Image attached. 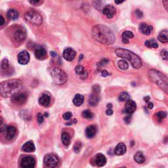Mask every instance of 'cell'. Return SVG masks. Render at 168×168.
<instances>
[{"label": "cell", "mask_w": 168, "mask_h": 168, "mask_svg": "<svg viewBox=\"0 0 168 168\" xmlns=\"http://www.w3.org/2000/svg\"><path fill=\"white\" fill-rule=\"evenodd\" d=\"M4 131L5 133V137H6L7 139L11 140L13 139L14 136H15L17 129L14 126H9L5 127Z\"/></svg>", "instance_id": "16"}, {"label": "cell", "mask_w": 168, "mask_h": 168, "mask_svg": "<svg viewBox=\"0 0 168 168\" xmlns=\"http://www.w3.org/2000/svg\"><path fill=\"white\" fill-rule=\"evenodd\" d=\"M22 150L26 152H33L35 151V145L32 141H28L23 144Z\"/></svg>", "instance_id": "20"}, {"label": "cell", "mask_w": 168, "mask_h": 168, "mask_svg": "<svg viewBox=\"0 0 168 168\" xmlns=\"http://www.w3.org/2000/svg\"><path fill=\"white\" fill-rule=\"evenodd\" d=\"M82 116L83 118H86V119H91V118H93V114L89 110H85L82 112Z\"/></svg>", "instance_id": "35"}, {"label": "cell", "mask_w": 168, "mask_h": 168, "mask_svg": "<svg viewBox=\"0 0 168 168\" xmlns=\"http://www.w3.org/2000/svg\"><path fill=\"white\" fill-rule=\"evenodd\" d=\"M92 4L93 7L97 9V10L100 11L102 9L103 7V1L102 0H92Z\"/></svg>", "instance_id": "32"}, {"label": "cell", "mask_w": 168, "mask_h": 168, "mask_svg": "<svg viewBox=\"0 0 168 168\" xmlns=\"http://www.w3.org/2000/svg\"><path fill=\"white\" fill-rule=\"evenodd\" d=\"M44 165L47 167H55L59 164V160L57 156L54 154H47L43 160Z\"/></svg>", "instance_id": "7"}, {"label": "cell", "mask_w": 168, "mask_h": 168, "mask_svg": "<svg viewBox=\"0 0 168 168\" xmlns=\"http://www.w3.org/2000/svg\"><path fill=\"white\" fill-rule=\"evenodd\" d=\"M61 140L62 143L65 144V146H68L70 143V140H71L70 136L69 135V133L66 132L62 133L61 136Z\"/></svg>", "instance_id": "29"}, {"label": "cell", "mask_w": 168, "mask_h": 168, "mask_svg": "<svg viewBox=\"0 0 168 168\" xmlns=\"http://www.w3.org/2000/svg\"><path fill=\"white\" fill-rule=\"evenodd\" d=\"M160 56L163 60H168V51L166 50H162L160 53Z\"/></svg>", "instance_id": "39"}, {"label": "cell", "mask_w": 168, "mask_h": 168, "mask_svg": "<svg viewBox=\"0 0 168 168\" xmlns=\"http://www.w3.org/2000/svg\"><path fill=\"white\" fill-rule=\"evenodd\" d=\"M156 115V118H157L158 120L159 121H162L167 116V113L166 112L162 111V112H159Z\"/></svg>", "instance_id": "36"}, {"label": "cell", "mask_w": 168, "mask_h": 168, "mask_svg": "<svg viewBox=\"0 0 168 168\" xmlns=\"http://www.w3.org/2000/svg\"><path fill=\"white\" fill-rule=\"evenodd\" d=\"M7 15L11 20H16L19 17V13L15 9H10L8 11Z\"/></svg>", "instance_id": "31"}, {"label": "cell", "mask_w": 168, "mask_h": 168, "mask_svg": "<svg viewBox=\"0 0 168 168\" xmlns=\"http://www.w3.org/2000/svg\"><path fill=\"white\" fill-rule=\"evenodd\" d=\"M108 75H109L108 72H107L106 70H103V71L102 72V76H103V77H106V76H108Z\"/></svg>", "instance_id": "48"}, {"label": "cell", "mask_w": 168, "mask_h": 168, "mask_svg": "<svg viewBox=\"0 0 168 168\" xmlns=\"http://www.w3.org/2000/svg\"><path fill=\"white\" fill-rule=\"evenodd\" d=\"M93 91H95V93H98L101 91L100 86H98V85L93 86Z\"/></svg>", "instance_id": "44"}, {"label": "cell", "mask_w": 168, "mask_h": 168, "mask_svg": "<svg viewBox=\"0 0 168 168\" xmlns=\"http://www.w3.org/2000/svg\"><path fill=\"white\" fill-rule=\"evenodd\" d=\"M0 18H1V22H0V25L1 26H3L4 24V22H5V20L4 19V17H3L2 15L0 16Z\"/></svg>", "instance_id": "49"}, {"label": "cell", "mask_w": 168, "mask_h": 168, "mask_svg": "<svg viewBox=\"0 0 168 168\" xmlns=\"http://www.w3.org/2000/svg\"><path fill=\"white\" fill-rule=\"evenodd\" d=\"M97 133V127L95 126L91 125L87 127V129L85 130V135L86 137L91 139L93 138L95 135Z\"/></svg>", "instance_id": "21"}, {"label": "cell", "mask_w": 168, "mask_h": 168, "mask_svg": "<svg viewBox=\"0 0 168 168\" xmlns=\"http://www.w3.org/2000/svg\"><path fill=\"white\" fill-rule=\"evenodd\" d=\"M103 13L107 18L112 19L115 15L116 11V9L114 6L111 5H107L103 8Z\"/></svg>", "instance_id": "14"}, {"label": "cell", "mask_w": 168, "mask_h": 168, "mask_svg": "<svg viewBox=\"0 0 168 168\" xmlns=\"http://www.w3.org/2000/svg\"><path fill=\"white\" fill-rule=\"evenodd\" d=\"M94 164L98 167H103L106 163V158L103 154H97L93 158Z\"/></svg>", "instance_id": "12"}, {"label": "cell", "mask_w": 168, "mask_h": 168, "mask_svg": "<svg viewBox=\"0 0 168 168\" xmlns=\"http://www.w3.org/2000/svg\"><path fill=\"white\" fill-rule=\"evenodd\" d=\"M82 143L81 142H76L75 144L74 145V151L76 153H78L80 152V151L81 150V149H82Z\"/></svg>", "instance_id": "37"}, {"label": "cell", "mask_w": 168, "mask_h": 168, "mask_svg": "<svg viewBox=\"0 0 168 168\" xmlns=\"http://www.w3.org/2000/svg\"><path fill=\"white\" fill-rule=\"evenodd\" d=\"M99 97L96 94H91L89 97L88 103L89 105L91 106H95L98 105V102H99Z\"/></svg>", "instance_id": "24"}, {"label": "cell", "mask_w": 168, "mask_h": 168, "mask_svg": "<svg viewBox=\"0 0 168 168\" xmlns=\"http://www.w3.org/2000/svg\"><path fill=\"white\" fill-rule=\"evenodd\" d=\"M28 1L32 5H37L40 1V0H28Z\"/></svg>", "instance_id": "46"}, {"label": "cell", "mask_w": 168, "mask_h": 168, "mask_svg": "<svg viewBox=\"0 0 168 168\" xmlns=\"http://www.w3.org/2000/svg\"><path fill=\"white\" fill-rule=\"evenodd\" d=\"M126 146L123 143H120L115 147L114 154L117 156H121L126 152Z\"/></svg>", "instance_id": "18"}, {"label": "cell", "mask_w": 168, "mask_h": 168, "mask_svg": "<svg viewBox=\"0 0 168 168\" xmlns=\"http://www.w3.org/2000/svg\"><path fill=\"white\" fill-rule=\"evenodd\" d=\"M35 164V159L32 156H25L21 159V166L22 168H33Z\"/></svg>", "instance_id": "9"}, {"label": "cell", "mask_w": 168, "mask_h": 168, "mask_svg": "<svg viewBox=\"0 0 168 168\" xmlns=\"http://www.w3.org/2000/svg\"><path fill=\"white\" fill-rule=\"evenodd\" d=\"M91 34L95 40L103 44L111 45L115 42L114 34L106 26H95L92 29Z\"/></svg>", "instance_id": "1"}, {"label": "cell", "mask_w": 168, "mask_h": 168, "mask_svg": "<svg viewBox=\"0 0 168 168\" xmlns=\"http://www.w3.org/2000/svg\"><path fill=\"white\" fill-rule=\"evenodd\" d=\"M107 106H108L109 108H111L112 107V104H108V105H107Z\"/></svg>", "instance_id": "54"}, {"label": "cell", "mask_w": 168, "mask_h": 168, "mask_svg": "<svg viewBox=\"0 0 168 168\" xmlns=\"http://www.w3.org/2000/svg\"><path fill=\"white\" fill-rule=\"evenodd\" d=\"M27 100V95L25 93L18 92L14 93L11 96V101L16 105H21L26 103Z\"/></svg>", "instance_id": "8"}, {"label": "cell", "mask_w": 168, "mask_h": 168, "mask_svg": "<svg viewBox=\"0 0 168 168\" xmlns=\"http://www.w3.org/2000/svg\"><path fill=\"white\" fill-rule=\"evenodd\" d=\"M22 85V82L18 79L9 80L2 82L0 85L1 95L4 97H9L12 96L16 89Z\"/></svg>", "instance_id": "2"}, {"label": "cell", "mask_w": 168, "mask_h": 168, "mask_svg": "<svg viewBox=\"0 0 168 168\" xmlns=\"http://www.w3.org/2000/svg\"><path fill=\"white\" fill-rule=\"evenodd\" d=\"M148 77L152 82L154 83L168 95V78L156 70H150L148 72Z\"/></svg>", "instance_id": "3"}, {"label": "cell", "mask_w": 168, "mask_h": 168, "mask_svg": "<svg viewBox=\"0 0 168 168\" xmlns=\"http://www.w3.org/2000/svg\"><path fill=\"white\" fill-rule=\"evenodd\" d=\"M131 115L126 116L125 117V118H124V120H125V122L126 123H129L130 121H131Z\"/></svg>", "instance_id": "43"}, {"label": "cell", "mask_w": 168, "mask_h": 168, "mask_svg": "<svg viewBox=\"0 0 168 168\" xmlns=\"http://www.w3.org/2000/svg\"><path fill=\"white\" fill-rule=\"evenodd\" d=\"M51 55L53 57H56L57 56V54L54 51H51Z\"/></svg>", "instance_id": "52"}, {"label": "cell", "mask_w": 168, "mask_h": 168, "mask_svg": "<svg viewBox=\"0 0 168 168\" xmlns=\"http://www.w3.org/2000/svg\"><path fill=\"white\" fill-rule=\"evenodd\" d=\"M115 53L118 57L128 60L133 68L138 69L141 67L143 63L141 58L133 52L125 49H116Z\"/></svg>", "instance_id": "4"}, {"label": "cell", "mask_w": 168, "mask_h": 168, "mask_svg": "<svg viewBox=\"0 0 168 168\" xmlns=\"http://www.w3.org/2000/svg\"><path fill=\"white\" fill-rule=\"evenodd\" d=\"M134 160L138 164H143L145 161V157L141 152H137L134 156Z\"/></svg>", "instance_id": "28"}, {"label": "cell", "mask_w": 168, "mask_h": 168, "mask_svg": "<svg viewBox=\"0 0 168 168\" xmlns=\"http://www.w3.org/2000/svg\"><path fill=\"white\" fill-rule=\"evenodd\" d=\"M153 107H154V105H153L152 103H150L149 105H148V108L149 109H152Z\"/></svg>", "instance_id": "51"}, {"label": "cell", "mask_w": 168, "mask_h": 168, "mask_svg": "<svg viewBox=\"0 0 168 168\" xmlns=\"http://www.w3.org/2000/svg\"><path fill=\"white\" fill-rule=\"evenodd\" d=\"M135 14L138 18H141L143 17V12L141 11H140L139 9H136L135 10Z\"/></svg>", "instance_id": "42"}, {"label": "cell", "mask_w": 168, "mask_h": 168, "mask_svg": "<svg viewBox=\"0 0 168 168\" xmlns=\"http://www.w3.org/2000/svg\"><path fill=\"white\" fill-rule=\"evenodd\" d=\"M118 66L120 69H121V70H127V69L129 67L128 63H127V61H126L125 60H119L118 62Z\"/></svg>", "instance_id": "33"}, {"label": "cell", "mask_w": 168, "mask_h": 168, "mask_svg": "<svg viewBox=\"0 0 168 168\" xmlns=\"http://www.w3.org/2000/svg\"><path fill=\"white\" fill-rule=\"evenodd\" d=\"M29 60H30V55L27 51H22L18 55V62L21 65H27Z\"/></svg>", "instance_id": "15"}, {"label": "cell", "mask_w": 168, "mask_h": 168, "mask_svg": "<svg viewBox=\"0 0 168 168\" xmlns=\"http://www.w3.org/2000/svg\"><path fill=\"white\" fill-rule=\"evenodd\" d=\"M121 37H122V42L124 44H127V43H129V39L133 38V37H134V35H133L132 32L127 30L123 32L122 35H121Z\"/></svg>", "instance_id": "23"}, {"label": "cell", "mask_w": 168, "mask_h": 168, "mask_svg": "<svg viewBox=\"0 0 168 168\" xmlns=\"http://www.w3.org/2000/svg\"><path fill=\"white\" fill-rule=\"evenodd\" d=\"M35 57L38 60H43L46 58L47 56V52L45 49L43 47H38L36 49L35 51Z\"/></svg>", "instance_id": "19"}, {"label": "cell", "mask_w": 168, "mask_h": 168, "mask_svg": "<svg viewBox=\"0 0 168 168\" xmlns=\"http://www.w3.org/2000/svg\"><path fill=\"white\" fill-rule=\"evenodd\" d=\"M106 114L108 116H111L113 114V111L111 108H109L106 111Z\"/></svg>", "instance_id": "47"}, {"label": "cell", "mask_w": 168, "mask_h": 168, "mask_svg": "<svg viewBox=\"0 0 168 168\" xmlns=\"http://www.w3.org/2000/svg\"><path fill=\"white\" fill-rule=\"evenodd\" d=\"M129 95L126 92H122L119 95V101H127L129 99Z\"/></svg>", "instance_id": "34"}, {"label": "cell", "mask_w": 168, "mask_h": 168, "mask_svg": "<svg viewBox=\"0 0 168 168\" xmlns=\"http://www.w3.org/2000/svg\"><path fill=\"white\" fill-rule=\"evenodd\" d=\"M162 2H163V5L165 9L168 12V0H162Z\"/></svg>", "instance_id": "45"}, {"label": "cell", "mask_w": 168, "mask_h": 168, "mask_svg": "<svg viewBox=\"0 0 168 168\" xmlns=\"http://www.w3.org/2000/svg\"><path fill=\"white\" fill-rule=\"evenodd\" d=\"M72 116V114L70 112H66L63 114V118L65 120H70L71 119Z\"/></svg>", "instance_id": "40"}, {"label": "cell", "mask_w": 168, "mask_h": 168, "mask_svg": "<svg viewBox=\"0 0 168 168\" xmlns=\"http://www.w3.org/2000/svg\"><path fill=\"white\" fill-rule=\"evenodd\" d=\"M125 1V0H115V3L116 4H120Z\"/></svg>", "instance_id": "50"}, {"label": "cell", "mask_w": 168, "mask_h": 168, "mask_svg": "<svg viewBox=\"0 0 168 168\" xmlns=\"http://www.w3.org/2000/svg\"><path fill=\"white\" fill-rule=\"evenodd\" d=\"M50 73L53 82L57 85H62L67 81V75L62 69L57 67L53 68Z\"/></svg>", "instance_id": "5"}, {"label": "cell", "mask_w": 168, "mask_h": 168, "mask_svg": "<svg viewBox=\"0 0 168 168\" xmlns=\"http://www.w3.org/2000/svg\"><path fill=\"white\" fill-rule=\"evenodd\" d=\"M84 101V97L80 94H76L73 99V103L74 105L76 106H80L83 104Z\"/></svg>", "instance_id": "27"}, {"label": "cell", "mask_w": 168, "mask_h": 168, "mask_svg": "<svg viewBox=\"0 0 168 168\" xmlns=\"http://www.w3.org/2000/svg\"><path fill=\"white\" fill-rule=\"evenodd\" d=\"M158 39L162 43H168V31L163 30L160 32L158 36Z\"/></svg>", "instance_id": "25"}, {"label": "cell", "mask_w": 168, "mask_h": 168, "mask_svg": "<svg viewBox=\"0 0 168 168\" xmlns=\"http://www.w3.org/2000/svg\"><path fill=\"white\" fill-rule=\"evenodd\" d=\"M76 55V53L73 49L72 48H66L63 51V57L67 61H72L74 59Z\"/></svg>", "instance_id": "11"}, {"label": "cell", "mask_w": 168, "mask_h": 168, "mask_svg": "<svg viewBox=\"0 0 168 168\" xmlns=\"http://www.w3.org/2000/svg\"><path fill=\"white\" fill-rule=\"evenodd\" d=\"M24 19L28 22L37 26H40L43 22V19L41 14L34 10L27 11L24 14Z\"/></svg>", "instance_id": "6"}, {"label": "cell", "mask_w": 168, "mask_h": 168, "mask_svg": "<svg viewBox=\"0 0 168 168\" xmlns=\"http://www.w3.org/2000/svg\"><path fill=\"white\" fill-rule=\"evenodd\" d=\"M9 68V61L6 59H4L1 61V68L3 70H6Z\"/></svg>", "instance_id": "38"}, {"label": "cell", "mask_w": 168, "mask_h": 168, "mask_svg": "<svg viewBox=\"0 0 168 168\" xmlns=\"http://www.w3.org/2000/svg\"><path fill=\"white\" fill-rule=\"evenodd\" d=\"M136 108H137V105H136L135 103L132 100L129 99L126 101V103L125 105V108H124V112L126 114H131L135 111Z\"/></svg>", "instance_id": "13"}, {"label": "cell", "mask_w": 168, "mask_h": 168, "mask_svg": "<svg viewBox=\"0 0 168 168\" xmlns=\"http://www.w3.org/2000/svg\"><path fill=\"white\" fill-rule=\"evenodd\" d=\"M45 116H46V117H48V114H47V113H45Z\"/></svg>", "instance_id": "55"}, {"label": "cell", "mask_w": 168, "mask_h": 168, "mask_svg": "<svg viewBox=\"0 0 168 168\" xmlns=\"http://www.w3.org/2000/svg\"><path fill=\"white\" fill-rule=\"evenodd\" d=\"M144 45L146 46L147 47L149 48H154L156 49L158 47V43L156 42V40L154 39H151L149 40H146L144 43Z\"/></svg>", "instance_id": "30"}, {"label": "cell", "mask_w": 168, "mask_h": 168, "mask_svg": "<svg viewBox=\"0 0 168 168\" xmlns=\"http://www.w3.org/2000/svg\"><path fill=\"white\" fill-rule=\"evenodd\" d=\"M51 102V98L47 94H43L39 98V103L43 106H47Z\"/></svg>", "instance_id": "22"}, {"label": "cell", "mask_w": 168, "mask_h": 168, "mask_svg": "<svg viewBox=\"0 0 168 168\" xmlns=\"http://www.w3.org/2000/svg\"><path fill=\"white\" fill-rule=\"evenodd\" d=\"M37 121H38L39 123H42L43 121V115L41 114V113H38V114H37Z\"/></svg>", "instance_id": "41"}, {"label": "cell", "mask_w": 168, "mask_h": 168, "mask_svg": "<svg viewBox=\"0 0 168 168\" xmlns=\"http://www.w3.org/2000/svg\"><path fill=\"white\" fill-rule=\"evenodd\" d=\"M144 101H145V102H149V101L150 100V97L149 96L144 97Z\"/></svg>", "instance_id": "53"}, {"label": "cell", "mask_w": 168, "mask_h": 168, "mask_svg": "<svg viewBox=\"0 0 168 168\" xmlns=\"http://www.w3.org/2000/svg\"><path fill=\"white\" fill-rule=\"evenodd\" d=\"M153 27L150 25H148L146 23H141L139 25V30L146 36H149L152 33Z\"/></svg>", "instance_id": "17"}, {"label": "cell", "mask_w": 168, "mask_h": 168, "mask_svg": "<svg viewBox=\"0 0 168 168\" xmlns=\"http://www.w3.org/2000/svg\"><path fill=\"white\" fill-rule=\"evenodd\" d=\"M75 72H76V74H79L81 76V78L85 79L86 77L88 76V72L85 71V69L81 65H78L76 68H75Z\"/></svg>", "instance_id": "26"}, {"label": "cell", "mask_w": 168, "mask_h": 168, "mask_svg": "<svg viewBox=\"0 0 168 168\" xmlns=\"http://www.w3.org/2000/svg\"><path fill=\"white\" fill-rule=\"evenodd\" d=\"M27 37V32L23 28H18L14 33V39L17 42H22Z\"/></svg>", "instance_id": "10"}]
</instances>
